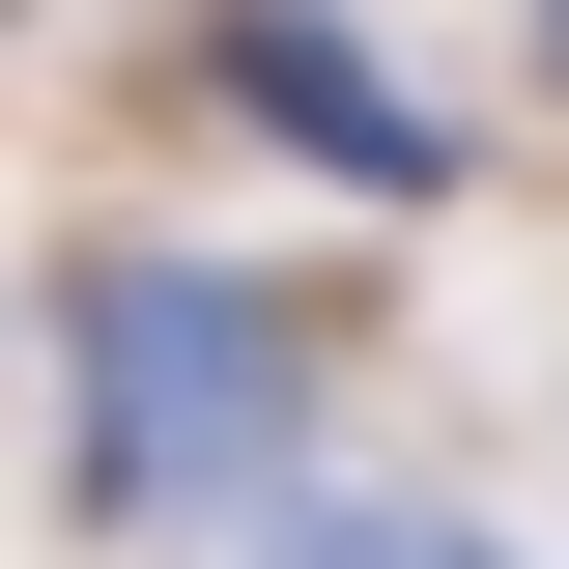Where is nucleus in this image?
Returning a JSON list of instances; mask_svg holds the SVG:
<instances>
[{
	"mask_svg": "<svg viewBox=\"0 0 569 569\" xmlns=\"http://www.w3.org/2000/svg\"><path fill=\"white\" fill-rule=\"evenodd\" d=\"M284 569H485V541H456V512H313Z\"/></svg>",
	"mask_w": 569,
	"mask_h": 569,
	"instance_id": "7ed1b4c3",
	"label": "nucleus"
},
{
	"mask_svg": "<svg viewBox=\"0 0 569 569\" xmlns=\"http://www.w3.org/2000/svg\"><path fill=\"white\" fill-rule=\"evenodd\" d=\"M541 86H569V0H541Z\"/></svg>",
	"mask_w": 569,
	"mask_h": 569,
	"instance_id": "20e7f679",
	"label": "nucleus"
},
{
	"mask_svg": "<svg viewBox=\"0 0 569 569\" xmlns=\"http://www.w3.org/2000/svg\"><path fill=\"white\" fill-rule=\"evenodd\" d=\"M200 86L284 142V171H342V200H456V142H427L399 86H370L342 29H313V0H228V29H200Z\"/></svg>",
	"mask_w": 569,
	"mask_h": 569,
	"instance_id": "f03ea898",
	"label": "nucleus"
},
{
	"mask_svg": "<svg viewBox=\"0 0 569 569\" xmlns=\"http://www.w3.org/2000/svg\"><path fill=\"white\" fill-rule=\"evenodd\" d=\"M58 342H86V512H257L313 456V342L228 257H86Z\"/></svg>",
	"mask_w": 569,
	"mask_h": 569,
	"instance_id": "f257e3e1",
	"label": "nucleus"
}]
</instances>
